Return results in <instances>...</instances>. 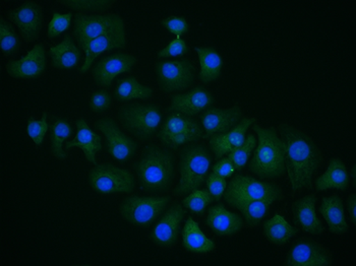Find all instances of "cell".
Segmentation results:
<instances>
[{
	"instance_id": "cell-36",
	"label": "cell",
	"mask_w": 356,
	"mask_h": 266,
	"mask_svg": "<svg viewBox=\"0 0 356 266\" xmlns=\"http://www.w3.org/2000/svg\"><path fill=\"white\" fill-rule=\"evenodd\" d=\"M213 201H214V199H213L212 195L209 193L208 190L197 189V190H193V192H191L190 195L184 199L182 203H184V208H188L193 213L202 215V213H205L206 208Z\"/></svg>"
},
{
	"instance_id": "cell-39",
	"label": "cell",
	"mask_w": 356,
	"mask_h": 266,
	"mask_svg": "<svg viewBox=\"0 0 356 266\" xmlns=\"http://www.w3.org/2000/svg\"><path fill=\"white\" fill-rule=\"evenodd\" d=\"M72 14L60 15L58 13H55L49 25H48V38H56L59 35L69 30L70 24H72Z\"/></svg>"
},
{
	"instance_id": "cell-27",
	"label": "cell",
	"mask_w": 356,
	"mask_h": 266,
	"mask_svg": "<svg viewBox=\"0 0 356 266\" xmlns=\"http://www.w3.org/2000/svg\"><path fill=\"white\" fill-rule=\"evenodd\" d=\"M226 202L232 208H237L245 217L248 226H256L267 215L274 200H245L238 197H224Z\"/></svg>"
},
{
	"instance_id": "cell-29",
	"label": "cell",
	"mask_w": 356,
	"mask_h": 266,
	"mask_svg": "<svg viewBox=\"0 0 356 266\" xmlns=\"http://www.w3.org/2000/svg\"><path fill=\"white\" fill-rule=\"evenodd\" d=\"M182 243L184 248L193 253H210L216 248L214 241L209 239L200 228L199 224L188 217L182 231Z\"/></svg>"
},
{
	"instance_id": "cell-35",
	"label": "cell",
	"mask_w": 356,
	"mask_h": 266,
	"mask_svg": "<svg viewBox=\"0 0 356 266\" xmlns=\"http://www.w3.org/2000/svg\"><path fill=\"white\" fill-rule=\"evenodd\" d=\"M58 3L76 12H103L114 6L113 0H59Z\"/></svg>"
},
{
	"instance_id": "cell-8",
	"label": "cell",
	"mask_w": 356,
	"mask_h": 266,
	"mask_svg": "<svg viewBox=\"0 0 356 266\" xmlns=\"http://www.w3.org/2000/svg\"><path fill=\"white\" fill-rule=\"evenodd\" d=\"M202 136L201 126L192 118L180 113L170 114L158 133L162 144L170 149L195 142Z\"/></svg>"
},
{
	"instance_id": "cell-24",
	"label": "cell",
	"mask_w": 356,
	"mask_h": 266,
	"mask_svg": "<svg viewBox=\"0 0 356 266\" xmlns=\"http://www.w3.org/2000/svg\"><path fill=\"white\" fill-rule=\"evenodd\" d=\"M72 147H80L85 153L86 160L97 165L96 155L102 149V140L98 133L92 131L87 121L83 118L76 121V138L72 142H65V149Z\"/></svg>"
},
{
	"instance_id": "cell-32",
	"label": "cell",
	"mask_w": 356,
	"mask_h": 266,
	"mask_svg": "<svg viewBox=\"0 0 356 266\" xmlns=\"http://www.w3.org/2000/svg\"><path fill=\"white\" fill-rule=\"evenodd\" d=\"M153 89L143 85L134 76H129L118 83L115 90V97L120 101H131L135 99L145 100L153 94Z\"/></svg>"
},
{
	"instance_id": "cell-14",
	"label": "cell",
	"mask_w": 356,
	"mask_h": 266,
	"mask_svg": "<svg viewBox=\"0 0 356 266\" xmlns=\"http://www.w3.org/2000/svg\"><path fill=\"white\" fill-rule=\"evenodd\" d=\"M106 138L107 149L114 159L120 162L131 160L138 149V144L120 131L116 123L110 118H103L95 123Z\"/></svg>"
},
{
	"instance_id": "cell-10",
	"label": "cell",
	"mask_w": 356,
	"mask_h": 266,
	"mask_svg": "<svg viewBox=\"0 0 356 266\" xmlns=\"http://www.w3.org/2000/svg\"><path fill=\"white\" fill-rule=\"evenodd\" d=\"M10 23L19 30L22 38L27 43L36 41L40 36L44 24L43 8L38 2L27 0L8 13Z\"/></svg>"
},
{
	"instance_id": "cell-25",
	"label": "cell",
	"mask_w": 356,
	"mask_h": 266,
	"mask_svg": "<svg viewBox=\"0 0 356 266\" xmlns=\"http://www.w3.org/2000/svg\"><path fill=\"white\" fill-rule=\"evenodd\" d=\"M320 213L326 221L332 234L343 235L348 232L349 225L345 217L344 203L339 195L333 194L323 197Z\"/></svg>"
},
{
	"instance_id": "cell-31",
	"label": "cell",
	"mask_w": 356,
	"mask_h": 266,
	"mask_svg": "<svg viewBox=\"0 0 356 266\" xmlns=\"http://www.w3.org/2000/svg\"><path fill=\"white\" fill-rule=\"evenodd\" d=\"M264 235L268 241L277 246L287 244L296 234L298 230L290 225L280 215H274L264 224Z\"/></svg>"
},
{
	"instance_id": "cell-43",
	"label": "cell",
	"mask_w": 356,
	"mask_h": 266,
	"mask_svg": "<svg viewBox=\"0 0 356 266\" xmlns=\"http://www.w3.org/2000/svg\"><path fill=\"white\" fill-rule=\"evenodd\" d=\"M110 104H111V96L108 92L97 91L92 94L91 100H90V108L92 111L95 113H102L108 109Z\"/></svg>"
},
{
	"instance_id": "cell-21",
	"label": "cell",
	"mask_w": 356,
	"mask_h": 266,
	"mask_svg": "<svg viewBox=\"0 0 356 266\" xmlns=\"http://www.w3.org/2000/svg\"><path fill=\"white\" fill-rule=\"evenodd\" d=\"M254 123V118H243L236 126L226 133L214 134L210 138V147L215 158L220 159L241 146L247 140L248 129Z\"/></svg>"
},
{
	"instance_id": "cell-3",
	"label": "cell",
	"mask_w": 356,
	"mask_h": 266,
	"mask_svg": "<svg viewBox=\"0 0 356 266\" xmlns=\"http://www.w3.org/2000/svg\"><path fill=\"white\" fill-rule=\"evenodd\" d=\"M136 170L140 185L148 191H165L175 176V158L167 149L148 146L138 160Z\"/></svg>"
},
{
	"instance_id": "cell-16",
	"label": "cell",
	"mask_w": 356,
	"mask_h": 266,
	"mask_svg": "<svg viewBox=\"0 0 356 266\" xmlns=\"http://www.w3.org/2000/svg\"><path fill=\"white\" fill-rule=\"evenodd\" d=\"M46 68V50L43 44H36L25 57L10 60L6 72L17 80L39 78Z\"/></svg>"
},
{
	"instance_id": "cell-18",
	"label": "cell",
	"mask_w": 356,
	"mask_h": 266,
	"mask_svg": "<svg viewBox=\"0 0 356 266\" xmlns=\"http://www.w3.org/2000/svg\"><path fill=\"white\" fill-rule=\"evenodd\" d=\"M137 63L133 55L116 53L105 57L97 63L93 70V76L99 85L109 87L116 76L131 72Z\"/></svg>"
},
{
	"instance_id": "cell-38",
	"label": "cell",
	"mask_w": 356,
	"mask_h": 266,
	"mask_svg": "<svg viewBox=\"0 0 356 266\" xmlns=\"http://www.w3.org/2000/svg\"><path fill=\"white\" fill-rule=\"evenodd\" d=\"M48 131L47 112H44L40 120L30 117L28 120V135L32 138L36 146L43 144L44 138Z\"/></svg>"
},
{
	"instance_id": "cell-1",
	"label": "cell",
	"mask_w": 356,
	"mask_h": 266,
	"mask_svg": "<svg viewBox=\"0 0 356 266\" xmlns=\"http://www.w3.org/2000/svg\"><path fill=\"white\" fill-rule=\"evenodd\" d=\"M279 133L284 147L288 179L292 193L296 194L312 186L314 175L323 164V155L313 138L300 129L282 124Z\"/></svg>"
},
{
	"instance_id": "cell-41",
	"label": "cell",
	"mask_w": 356,
	"mask_h": 266,
	"mask_svg": "<svg viewBox=\"0 0 356 266\" xmlns=\"http://www.w3.org/2000/svg\"><path fill=\"white\" fill-rule=\"evenodd\" d=\"M162 25H163L164 27L166 28V30L170 32L171 34L177 36V39H179L180 36H182L184 33L188 31V21H186L184 17H175V15H171V17L164 19L163 21H162Z\"/></svg>"
},
{
	"instance_id": "cell-15",
	"label": "cell",
	"mask_w": 356,
	"mask_h": 266,
	"mask_svg": "<svg viewBox=\"0 0 356 266\" xmlns=\"http://www.w3.org/2000/svg\"><path fill=\"white\" fill-rule=\"evenodd\" d=\"M127 45V36H125L124 21L118 24L106 34L97 37L88 44L83 51L86 52V58L83 67H81V74H86L91 68L97 57L104 52L113 49H120Z\"/></svg>"
},
{
	"instance_id": "cell-9",
	"label": "cell",
	"mask_w": 356,
	"mask_h": 266,
	"mask_svg": "<svg viewBox=\"0 0 356 266\" xmlns=\"http://www.w3.org/2000/svg\"><path fill=\"white\" fill-rule=\"evenodd\" d=\"M223 197H238L245 200H267L274 201L282 197L280 187L259 181L248 176L235 175L227 184Z\"/></svg>"
},
{
	"instance_id": "cell-28",
	"label": "cell",
	"mask_w": 356,
	"mask_h": 266,
	"mask_svg": "<svg viewBox=\"0 0 356 266\" xmlns=\"http://www.w3.org/2000/svg\"><path fill=\"white\" fill-rule=\"evenodd\" d=\"M49 53L52 67L57 69H72L78 65L81 59L80 49L70 35H67L60 43L50 48Z\"/></svg>"
},
{
	"instance_id": "cell-30",
	"label": "cell",
	"mask_w": 356,
	"mask_h": 266,
	"mask_svg": "<svg viewBox=\"0 0 356 266\" xmlns=\"http://www.w3.org/2000/svg\"><path fill=\"white\" fill-rule=\"evenodd\" d=\"M197 56H199L201 72H200V80L208 83L216 81L221 76L223 60L216 50L209 47L195 48Z\"/></svg>"
},
{
	"instance_id": "cell-34",
	"label": "cell",
	"mask_w": 356,
	"mask_h": 266,
	"mask_svg": "<svg viewBox=\"0 0 356 266\" xmlns=\"http://www.w3.org/2000/svg\"><path fill=\"white\" fill-rule=\"evenodd\" d=\"M21 42L17 31L10 22L3 17L0 19V48L4 56L10 57L17 53Z\"/></svg>"
},
{
	"instance_id": "cell-26",
	"label": "cell",
	"mask_w": 356,
	"mask_h": 266,
	"mask_svg": "<svg viewBox=\"0 0 356 266\" xmlns=\"http://www.w3.org/2000/svg\"><path fill=\"white\" fill-rule=\"evenodd\" d=\"M348 171L346 165L340 159H332L328 164L326 172L323 173L316 179V189L318 192L329 190V189H337V190L345 191L349 186Z\"/></svg>"
},
{
	"instance_id": "cell-40",
	"label": "cell",
	"mask_w": 356,
	"mask_h": 266,
	"mask_svg": "<svg viewBox=\"0 0 356 266\" xmlns=\"http://www.w3.org/2000/svg\"><path fill=\"white\" fill-rule=\"evenodd\" d=\"M207 190L212 195L214 200H219L225 193L227 179L215 173L209 174L207 177Z\"/></svg>"
},
{
	"instance_id": "cell-20",
	"label": "cell",
	"mask_w": 356,
	"mask_h": 266,
	"mask_svg": "<svg viewBox=\"0 0 356 266\" xmlns=\"http://www.w3.org/2000/svg\"><path fill=\"white\" fill-rule=\"evenodd\" d=\"M316 197L315 194L305 195L296 200L291 206L296 225L300 230L311 235H322L325 232V226L318 219L316 213Z\"/></svg>"
},
{
	"instance_id": "cell-33",
	"label": "cell",
	"mask_w": 356,
	"mask_h": 266,
	"mask_svg": "<svg viewBox=\"0 0 356 266\" xmlns=\"http://www.w3.org/2000/svg\"><path fill=\"white\" fill-rule=\"evenodd\" d=\"M72 134V128L69 122L63 119L54 121L51 125V153L57 160H67V153L63 144Z\"/></svg>"
},
{
	"instance_id": "cell-5",
	"label": "cell",
	"mask_w": 356,
	"mask_h": 266,
	"mask_svg": "<svg viewBox=\"0 0 356 266\" xmlns=\"http://www.w3.org/2000/svg\"><path fill=\"white\" fill-rule=\"evenodd\" d=\"M122 125L140 140H149L162 122V113L154 105H127L120 110Z\"/></svg>"
},
{
	"instance_id": "cell-23",
	"label": "cell",
	"mask_w": 356,
	"mask_h": 266,
	"mask_svg": "<svg viewBox=\"0 0 356 266\" xmlns=\"http://www.w3.org/2000/svg\"><path fill=\"white\" fill-rule=\"evenodd\" d=\"M207 225L219 236H232L241 232L243 219L236 213L226 210L222 204L210 206Z\"/></svg>"
},
{
	"instance_id": "cell-12",
	"label": "cell",
	"mask_w": 356,
	"mask_h": 266,
	"mask_svg": "<svg viewBox=\"0 0 356 266\" xmlns=\"http://www.w3.org/2000/svg\"><path fill=\"white\" fill-rule=\"evenodd\" d=\"M157 78L164 92L181 91L190 87L195 76V68L188 59L162 61L158 63Z\"/></svg>"
},
{
	"instance_id": "cell-7",
	"label": "cell",
	"mask_w": 356,
	"mask_h": 266,
	"mask_svg": "<svg viewBox=\"0 0 356 266\" xmlns=\"http://www.w3.org/2000/svg\"><path fill=\"white\" fill-rule=\"evenodd\" d=\"M167 197H129L120 206V213L129 223L133 225L150 226L168 206Z\"/></svg>"
},
{
	"instance_id": "cell-45",
	"label": "cell",
	"mask_w": 356,
	"mask_h": 266,
	"mask_svg": "<svg viewBox=\"0 0 356 266\" xmlns=\"http://www.w3.org/2000/svg\"><path fill=\"white\" fill-rule=\"evenodd\" d=\"M347 212H348L349 219L353 226L356 225V195L355 193L349 195L346 200Z\"/></svg>"
},
{
	"instance_id": "cell-42",
	"label": "cell",
	"mask_w": 356,
	"mask_h": 266,
	"mask_svg": "<svg viewBox=\"0 0 356 266\" xmlns=\"http://www.w3.org/2000/svg\"><path fill=\"white\" fill-rule=\"evenodd\" d=\"M188 43L181 39H175V40L169 42L168 45L164 49L158 52L159 58H168V57L182 56L188 52Z\"/></svg>"
},
{
	"instance_id": "cell-17",
	"label": "cell",
	"mask_w": 356,
	"mask_h": 266,
	"mask_svg": "<svg viewBox=\"0 0 356 266\" xmlns=\"http://www.w3.org/2000/svg\"><path fill=\"white\" fill-rule=\"evenodd\" d=\"M186 215V210L179 203L173 204L152 231L151 239L158 245L171 247L177 241L180 225Z\"/></svg>"
},
{
	"instance_id": "cell-2",
	"label": "cell",
	"mask_w": 356,
	"mask_h": 266,
	"mask_svg": "<svg viewBox=\"0 0 356 266\" xmlns=\"http://www.w3.org/2000/svg\"><path fill=\"white\" fill-rule=\"evenodd\" d=\"M259 144L250 162V170L261 179H276L285 171L284 147L280 135L273 128L254 125Z\"/></svg>"
},
{
	"instance_id": "cell-37",
	"label": "cell",
	"mask_w": 356,
	"mask_h": 266,
	"mask_svg": "<svg viewBox=\"0 0 356 266\" xmlns=\"http://www.w3.org/2000/svg\"><path fill=\"white\" fill-rule=\"evenodd\" d=\"M257 140L254 135H248L245 142L241 147L228 153L227 157L234 165L235 170H241L248 164L254 147H256Z\"/></svg>"
},
{
	"instance_id": "cell-22",
	"label": "cell",
	"mask_w": 356,
	"mask_h": 266,
	"mask_svg": "<svg viewBox=\"0 0 356 266\" xmlns=\"http://www.w3.org/2000/svg\"><path fill=\"white\" fill-rule=\"evenodd\" d=\"M214 102L212 94L202 88H197L186 94H175L171 99L169 110L192 117L205 112Z\"/></svg>"
},
{
	"instance_id": "cell-13",
	"label": "cell",
	"mask_w": 356,
	"mask_h": 266,
	"mask_svg": "<svg viewBox=\"0 0 356 266\" xmlns=\"http://www.w3.org/2000/svg\"><path fill=\"white\" fill-rule=\"evenodd\" d=\"M333 263L331 253L318 242L307 238L296 242L287 253L286 266H330Z\"/></svg>"
},
{
	"instance_id": "cell-11",
	"label": "cell",
	"mask_w": 356,
	"mask_h": 266,
	"mask_svg": "<svg viewBox=\"0 0 356 266\" xmlns=\"http://www.w3.org/2000/svg\"><path fill=\"white\" fill-rule=\"evenodd\" d=\"M124 22V17L118 14L86 15L74 17V36L83 50L92 40L106 34L111 28Z\"/></svg>"
},
{
	"instance_id": "cell-6",
	"label": "cell",
	"mask_w": 356,
	"mask_h": 266,
	"mask_svg": "<svg viewBox=\"0 0 356 266\" xmlns=\"http://www.w3.org/2000/svg\"><path fill=\"white\" fill-rule=\"evenodd\" d=\"M92 188L102 194L129 193L135 188L133 174L111 164H98L89 174Z\"/></svg>"
},
{
	"instance_id": "cell-44",
	"label": "cell",
	"mask_w": 356,
	"mask_h": 266,
	"mask_svg": "<svg viewBox=\"0 0 356 266\" xmlns=\"http://www.w3.org/2000/svg\"><path fill=\"white\" fill-rule=\"evenodd\" d=\"M234 171V165H233V163L228 157L220 159L219 162H217V164L213 167V173L217 174V175L221 176V177L226 178V179L232 177Z\"/></svg>"
},
{
	"instance_id": "cell-4",
	"label": "cell",
	"mask_w": 356,
	"mask_h": 266,
	"mask_svg": "<svg viewBox=\"0 0 356 266\" xmlns=\"http://www.w3.org/2000/svg\"><path fill=\"white\" fill-rule=\"evenodd\" d=\"M211 155L205 147L192 144L184 147L180 156V179L175 192L184 195L203 185L209 175Z\"/></svg>"
},
{
	"instance_id": "cell-46",
	"label": "cell",
	"mask_w": 356,
	"mask_h": 266,
	"mask_svg": "<svg viewBox=\"0 0 356 266\" xmlns=\"http://www.w3.org/2000/svg\"><path fill=\"white\" fill-rule=\"evenodd\" d=\"M349 176H350L351 179H353V187H355V185H356V168H355V166H353V169H351L350 174H349ZM350 177H349V178H350Z\"/></svg>"
},
{
	"instance_id": "cell-19",
	"label": "cell",
	"mask_w": 356,
	"mask_h": 266,
	"mask_svg": "<svg viewBox=\"0 0 356 266\" xmlns=\"http://www.w3.org/2000/svg\"><path fill=\"white\" fill-rule=\"evenodd\" d=\"M241 108L234 106L229 109L211 108L204 112L201 117L202 125L205 128L204 138H210L214 134L226 133L241 122Z\"/></svg>"
}]
</instances>
